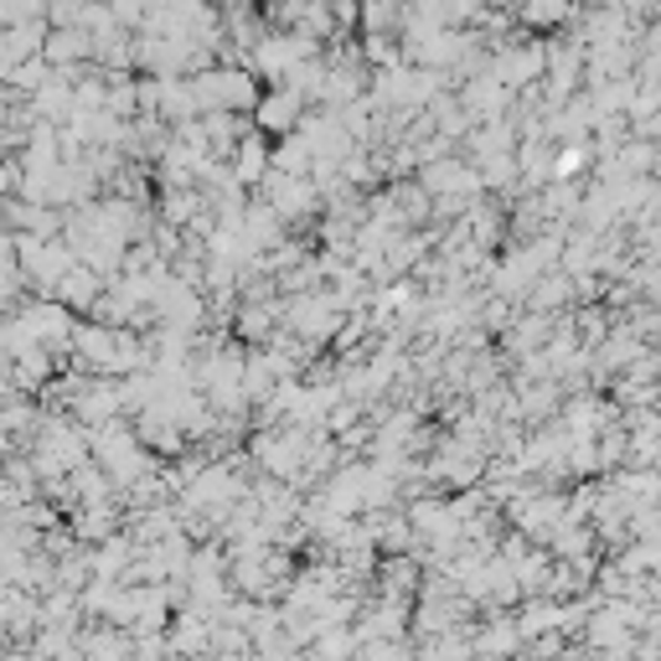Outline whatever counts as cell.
Returning <instances> with one entry per match:
<instances>
[{
  "label": "cell",
  "mask_w": 661,
  "mask_h": 661,
  "mask_svg": "<svg viewBox=\"0 0 661 661\" xmlns=\"http://www.w3.org/2000/svg\"><path fill=\"white\" fill-rule=\"evenodd\" d=\"M191 98L197 104H212V109H222V104H249L253 98V83L249 73H202V78L191 83Z\"/></svg>",
  "instance_id": "6da1fadb"
},
{
  "label": "cell",
  "mask_w": 661,
  "mask_h": 661,
  "mask_svg": "<svg viewBox=\"0 0 661 661\" xmlns=\"http://www.w3.org/2000/svg\"><path fill=\"white\" fill-rule=\"evenodd\" d=\"M295 114H300V88H280V94H274L264 109H259V125L290 129V119H295Z\"/></svg>",
  "instance_id": "7a4b0ae2"
},
{
  "label": "cell",
  "mask_w": 661,
  "mask_h": 661,
  "mask_svg": "<svg viewBox=\"0 0 661 661\" xmlns=\"http://www.w3.org/2000/svg\"><path fill=\"white\" fill-rule=\"evenodd\" d=\"M574 17V0H522V21L527 27H553V21Z\"/></svg>",
  "instance_id": "3957f363"
},
{
  "label": "cell",
  "mask_w": 661,
  "mask_h": 661,
  "mask_svg": "<svg viewBox=\"0 0 661 661\" xmlns=\"http://www.w3.org/2000/svg\"><path fill=\"white\" fill-rule=\"evenodd\" d=\"M367 63H382V67H388V63H398V48H394V36H367Z\"/></svg>",
  "instance_id": "277c9868"
}]
</instances>
